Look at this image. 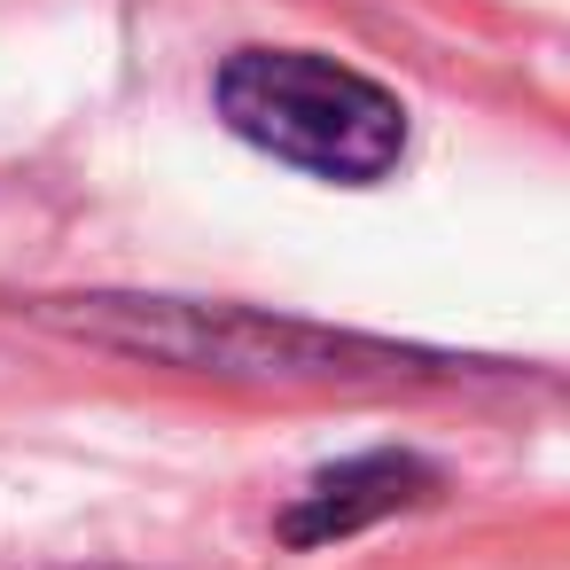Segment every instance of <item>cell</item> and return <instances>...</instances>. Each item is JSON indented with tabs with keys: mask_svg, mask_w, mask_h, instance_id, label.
I'll use <instances>...</instances> for the list:
<instances>
[{
	"mask_svg": "<svg viewBox=\"0 0 570 570\" xmlns=\"http://www.w3.org/2000/svg\"><path fill=\"white\" fill-rule=\"evenodd\" d=\"M32 321L56 336L102 344V352L165 360V367L219 375V383H430V375H453L445 352H414V344H383V336H352V328H313V321H274L250 305L40 297Z\"/></svg>",
	"mask_w": 570,
	"mask_h": 570,
	"instance_id": "1",
	"label": "cell"
},
{
	"mask_svg": "<svg viewBox=\"0 0 570 570\" xmlns=\"http://www.w3.org/2000/svg\"><path fill=\"white\" fill-rule=\"evenodd\" d=\"M430 484H438V476H430L414 453H360V461H336V469H321V476L289 500L282 539H289V547L352 539V531H367V523H383V515L414 508Z\"/></svg>",
	"mask_w": 570,
	"mask_h": 570,
	"instance_id": "3",
	"label": "cell"
},
{
	"mask_svg": "<svg viewBox=\"0 0 570 570\" xmlns=\"http://www.w3.org/2000/svg\"><path fill=\"white\" fill-rule=\"evenodd\" d=\"M212 110L235 141L336 188H375L406 157V102L313 48H235L212 79Z\"/></svg>",
	"mask_w": 570,
	"mask_h": 570,
	"instance_id": "2",
	"label": "cell"
}]
</instances>
